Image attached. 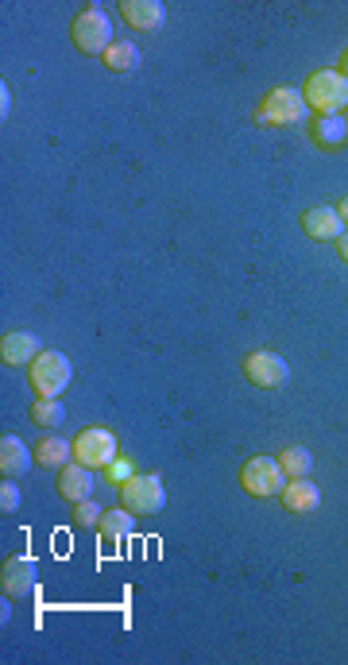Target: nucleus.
<instances>
[{"label": "nucleus", "mask_w": 348, "mask_h": 665, "mask_svg": "<svg viewBox=\"0 0 348 665\" xmlns=\"http://www.w3.org/2000/svg\"><path fill=\"white\" fill-rule=\"evenodd\" d=\"M101 476H105V480H109L113 488H120V484H128V480L136 476V464H132V457H116V461L109 464V468H105Z\"/></svg>", "instance_id": "22"}, {"label": "nucleus", "mask_w": 348, "mask_h": 665, "mask_svg": "<svg viewBox=\"0 0 348 665\" xmlns=\"http://www.w3.org/2000/svg\"><path fill=\"white\" fill-rule=\"evenodd\" d=\"M31 464H35V449H28L16 434L0 437V476L16 480V476L31 472Z\"/></svg>", "instance_id": "16"}, {"label": "nucleus", "mask_w": 348, "mask_h": 665, "mask_svg": "<svg viewBox=\"0 0 348 665\" xmlns=\"http://www.w3.org/2000/svg\"><path fill=\"white\" fill-rule=\"evenodd\" d=\"M337 213H341V221H345V229H348V194L337 202Z\"/></svg>", "instance_id": "27"}, {"label": "nucleus", "mask_w": 348, "mask_h": 665, "mask_svg": "<svg viewBox=\"0 0 348 665\" xmlns=\"http://www.w3.org/2000/svg\"><path fill=\"white\" fill-rule=\"evenodd\" d=\"M101 515H105V511H101L93 499L74 503V522H78V526H101Z\"/></svg>", "instance_id": "24"}, {"label": "nucleus", "mask_w": 348, "mask_h": 665, "mask_svg": "<svg viewBox=\"0 0 348 665\" xmlns=\"http://www.w3.org/2000/svg\"><path fill=\"white\" fill-rule=\"evenodd\" d=\"M337 70H341V74L348 78V47H345V55H341V66H337Z\"/></svg>", "instance_id": "28"}, {"label": "nucleus", "mask_w": 348, "mask_h": 665, "mask_svg": "<svg viewBox=\"0 0 348 665\" xmlns=\"http://www.w3.org/2000/svg\"><path fill=\"white\" fill-rule=\"evenodd\" d=\"M101 62H105L113 74H132V70H140V47H136L132 39H116L113 47L101 55Z\"/></svg>", "instance_id": "18"}, {"label": "nucleus", "mask_w": 348, "mask_h": 665, "mask_svg": "<svg viewBox=\"0 0 348 665\" xmlns=\"http://www.w3.org/2000/svg\"><path fill=\"white\" fill-rule=\"evenodd\" d=\"M279 503H283V511L287 515H298V519H306V515H314L321 507V488L310 480V476H302V480H287V488L279 495Z\"/></svg>", "instance_id": "12"}, {"label": "nucleus", "mask_w": 348, "mask_h": 665, "mask_svg": "<svg viewBox=\"0 0 348 665\" xmlns=\"http://www.w3.org/2000/svg\"><path fill=\"white\" fill-rule=\"evenodd\" d=\"M35 584H39V565H35V557L20 553V557H8V561H4V569H0L4 600H24V596L35 592Z\"/></svg>", "instance_id": "9"}, {"label": "nucleus", "mask_w": 348, "mask_h": 665, "mask_svg": "<svg viewBox=\"0 0 348 665\" xmlns=\"http://www.w3.org/2000/svg\"><path fill=\"white\" fill-rule=\"evenodd\" d=\"M116 434L105 426H86L82 434L74 437V461L93 468V472H105L116 461Z\"/></svg>", "instance_id": "7"}, {"label": "nucleus", "mask_w": 348, "mask_h": 665, "mask_svg": "<svg viewBox=\"0 0 348 665\" xmlns=\"http://www.w3.org/2000/svg\"><path fill=\"white\" fill-rule=\"evenodd\" d=\"M279 464H283L287 480H302V476H310V472H314V457H310V449H306V445H287V449L279 453Z\"/></svg>", "instance_id": "20"}, {"label": "nucleus", "mask_w": 348, "mask_h": 665, "mask_svg": "<svg viewBox=\"0 0 348 665\" xmlns=\"http://www.w3.org/2000/svg\"><path fill=\"white\" fill-rule=\"evenodd\" d=\"M244 379L252 383V387H263V391H275V387H283L290 379V364L279 356V352H248L244 356Z\"/></svg>", "instance_id": "8"}, {"label": "nucleus", "mask_w": 348, "mask_h": 665, "mask_svg": "<svg viewBox=\"0 0 348 665\" xmlns=\"http://www.w3.org/2000/svg\"><path fill=\"white\" fill-rule=\"evenodd\" d=\"M0 109H4V116H8V109H12V93H8V86L0 89Z\"/></svg>", "instance_id": "26"}, {"label": "nucleus", "mask_w": 348, "mask_h": 665, "mask_svg": "<svg viewBox=\"0 0 348 665\" xmlns=\"http://www.w3.org/2000/svg\"><path fill=\"white\" fill-rule=\"evenodd\" d=\"M0 511H4V515H16V511H20V488H16V480H8V476H4V484H0Z\"/></svg>", "instance_id": "23"}, {"label": "nucleus", "mask_w": 348, "mask_h": 665, "mask_svg": "<svg viewBox=\"0 0 348 665\" xmlns=\"http://www.w3.org/2000/svg\"><path fill=\"white\" fill-rule=\"evenodd\" d=\"M240 488L252 495V499H279L283 488H287V472L279 457H248L244 468H240Z\"/></svg>", "instance_id": "6"}, {"label": "nucleus", "mask_w": 348, "mask_h": 665, "mask_svg": "<svg viewBox=\"0 0 348 665\" xmlns=\"http://www.w3.org/2000/svg\"><path fill=\"white\" fill-rule=\"evenodd\" d=\"M70 39H74V47H78L82 55L101 58L116 43L109 12H105L101 4H86V8L74 16V24H70Z\"/></svg>", "instance_id": "1"}, {"label": "nucleus", "mask_w": 348, "mask_h": 665, "mask_svg": "<svg viewBox=\"0 0 348 665\" xmlns=\"http://www.w3.org/2000/svg\"><path fill=\"white\" fill-rule=\"evenodd\" d=\"M132 526H136V515L128 511V507H113V511H105L101 515V538L105 542H120V538H128L132 534Z\"/></svg>", "instance_id": "19"}, {"label": "nucleus", "mask_w": 348, "mask_h": 665, "mask_svg": "<svg viewBox=\"0 0 348 665\" xmlns=\"http://www.w3.org/2000/svg\"><path fill=\"white\" fill-rule=\"evenodd\" d=\"M302 229L310 240H318V244H337V236L345 232V221H341V213H337V205H314V209H306L302 213Z\"/></svg>", "instance_id": "13"}, {"label": "nucleus", "mask_w": 348, "mask_h": 665, "mask_svg": "<svg viewBox=\"0 0 348 665\" xmlns=\"http://www.w3.org/2000/svg\"><path fill=\"white\" fill-rule=\"evenodd\" d=\"M256 120H260V124H271V128L302 124V120H310V105H306L302 89L275 86V89H267V93H263L260 109H256Z\"/></svg>", "instance_id": "3"}, {"label": "nucleus", "mask_w": 348, "mask_h": 665, "mask_svg": "<svg viewBox=\"0 0 348 665\" xmlns=\"http://www.w3.org/2000/svg\"><path fill=\"white\" fill-rule=\"evenodd\" d=\"M28 383L39 399H58L74 383V364L62 352H39L28 368Z\"/></svg>", "instance_id": "5"}, {"label": "nucleus", "mask_w": 348, "mask_h": 665, "mask_svg": "<svg viewBox=\"0 0 348 665\" xmlns=\"http://www.w3.org/2000/svg\"><path fill=\"white\" fill-rule=\"evenodd\" d=\"M333 248H337V256H341V263H348V229L341 232V236H337V244H333Z\"/></svg>", "instance_id": "25"}, {"label": "nucleus", "mask_w": 348, "mask_h": 665, "mask_svg": "<svg viewBox=\"0 0 348 665\" xmlns=\"http://www.w3.org/2000/svg\"><path fill=\"white\" fill-rule=\"evenodd\" d=\"M120 16H124V24L132 31H159L167 24V4H159V0H124Z\"/></svg>", "instance_id": "14"}, {"label": "nucleus", "mask_w": 348, "mask_h": 665, "mask_svg": "<svg viewBox=\"0 0 348 665\" xmlns=\"http://www.w3.org/2000/svg\"><path fill=\"white\" fill-rule=\"evenodd\" d=\"M39 352H43V348H39V337H35V333L12 329V333L0 337V360H4L8 368H31V360H35Z\"/></svg>", "instance_id": "15"}, {"label": "nucleus", "mask_w": 348, "mask_h": 665, "mask_svg": "<svg viewBox=\"0 0 348 665\" xmlns=\"http://www.w3.org/2000/svg\"><path fill=\"white\" fill-rule=\"evenodd\" d=\"M58 495L66 499V503H86L93 499V488H97V476H93V468L86 464L70 461L66 468H58Z\"/></svg>", "instance_id": "11"}, {"label": "nucleus", "mask_w": 348, "mask_h": 665, "mask_svg": "<svg viewBox=\"0 0 348 665\" xmlns=\"http://www.w3.org/2000/svg\"><path fill=\"white\" fill-rule=\"evenodd\" d=\"M116 495H120V507H128L136 519H151L167 507V484L155 472H136L128 484L116 488Z\"/></svg>", "instance_id": "2"}, {"label": "nucleus", "mask_w": 348, "mask_h": 665, "mask_svg": "<svg viewBox=\"0 0 348 665\" xmlns=\"http://www.w3.org/2000/svg\"><path fill=\"white\" fill-rule=\"evenodd\" d=\"M306 136L318 151H341L348 144V120L341 113L310 116L306 120Z\"/></svg>", "instance_id": "10"}, {"label": "nucleus", "mask_w": 348, "mask_h": 665, "mask_svg": "<svg viewBox=\"0 0 348 665\" xmlns=\"http://www.w3.org/2000/svg\"><path fill=\"white\" fill-rule=\"evenodd\" d=\"M62 418H66L62 399H35V403H31V422H35V430H55V426H62Z\"/></svg>", "instance_id": "21"}, {"label": "nucleus", "mask_w": 348, "mask_h": 665, "mask_svg": "<svg viewBox=\"0 0 348 665\" xmlns=\"http://www.w3.org/2000/svg\"><path fill=\"white\" fill-rule=\"evenodd\" d=\"M302 97H306V105H310V113L314 116L345 113L348 109V78L341 74V70H318V74L306 78Z\"/></svg>", "instance_id": "4"}, {"label": "nucleus", "mask_w": 348, "mask_h": 665, "mask_svg": "<svg viewBox=\"0 0 348 665\" xmlns=\"http://www.w3.org/2000/svg\"><path fill=\"white\" fill-rule=\"evenodd\" d=\"M35 461H39V468H66V464L74 461V441H66V437H58V434L39 437Z\"/></svg>", "instance_id": "17"}]
</instances>
